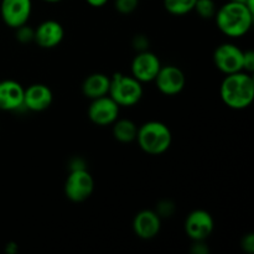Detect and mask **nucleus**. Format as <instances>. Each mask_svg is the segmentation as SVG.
<instances>
[{
  "label": "nucleus",
  "mask_w": 254,
  "mask_h": 254,
  "mask_svg": "<svg viewBox=\"0 0 254 254\" xmlns=\"http://www.w3.org/2000/svg\"><path fill=\"white\" fill-rule=\"evenodd\" d=\"M220 96L223 103L232 109H245L254 99V78L248 72L226 74L220 87Z\"/></svg>",
  "instance_id": "f257e3e1"
},
{
  "label": "nucleus",
  "mask_w": 254,
  "mask_h": 254,
  "mask_svg": "<svg viewBox=\"0 0 254 254\" xmlns=\"http://www.w3.org/2000/svg\"><path fill=\"white\" fill-rule=\"evenodd\" d=\"M216 24L220 31L230 37L245 36L253 25L254 14L243 2L228 1L217 9Z\"/></svg>",
  "instance_id": "f03ea898"
},
{
  "label": "nucleus",
  "mask_w": 254,
  "mask_h": 254,
  "mask_svg": "<svg viewBox=\"0 0 254 254\" xmlns=\"http://www.w3.org/2000/svg\"><path fill=\"white\" fill-rule=\"evenodd\" d=\"M135 140L144 153L149 155H160L170 148L173 135L166 124L150 121L138 128Z\"/></svg>",
  "instance_id": "7ed1b4c3"
},
{
  "label": "nucleus",
  "mask_w": 254,
  "mask_h": 254,
  "mask_svg": "<svg viewBox=\"0 0 254 254\" xmlns=\"http://www.w3.org/2000/svg\"><path fill=\"white\" fill-rule=\"evenodd\" d=\"M108 96L119 107H133L143 97V86L133 76L118 72L111 78Z\"/></svg>",
  "instance_id": "20e7f679"
},
{
  "label": "nucleus",
  "mask_w": 254,
  "mask_h": 254,
  "mask_svg": "<svg viewBox=\"0 0 254 254\" xmlns=\"http://www.w3.org/2000/svg\"><path fill=\"white\" fill-rule=\"evenodd\" d=\"M94 191V179L87 169L71 170L64 183V195L72 202H83Z\"/></svg>",
  "instance_id": "39448f33"
},
{
  "label": "nucleus",
  "mask_w": 254,
  "mask_h": 254,
  "mask_svg": "<svg viewBox=\"0 0 254 254\" xmlns=\"http://www.w3.org/2000/svg\"><path fill=\"white\" fill-rule=\"evenodd\" d=\"M243 52L233 44L220 45L213 52L215 66L225 74L243 71Z\"/></svg>",
  "instance_id": "423d86ee"
},
{
  "label": "nucleus",
  "mask_w": 254,
  "mask_h": 254,
  "mask_svg": "<svg viewBox=\"0 0 254 254\" xmlns=\"http://www.w3.org/2000/svg\"><path fill=\"white\" fill-rule=\"evenodd\" d=\"M31 10V0H1L0 2V15L2 21L12 29L27 24Z\"/></svg>",
  "instance_id": "0eeeda50"
},
{
  "label": "nucleus",
  "mask_w": 254,
  "mask_h": 254,
  "mask_svg": "<svg viewBox=\"0 0 254 254\" xmlns=\"http://www.w3.org/2000/svg\"><path fill=\"white\" fill-rule=\"evenodd\" d=\"M161 68L159 57L150 51H139V54L131 61V76L141 83H148L155 79L156 74Z\"/></svg>",
  "instance_id": "6e6552de"
},
{
  "label": "nucleus",
  "mask_w": 254,
  "mask_h": 254,
  "mask_svg": "<svg viewBox=\"0 0 254 254\" xmlns=\"http://www.w3.org/2000/svg\"><path fill=\"white\" fill-rule=\"evenodd\" d=\"M121 107L107 94L99 98L92 99L88 108V118L96 126H111L118 119Z\"/></svg>",
  "instance_id": "1a4fd4ad"
},
{
  "label": "nucleus",
  "mask_w": 254,
  "mask_h": 254,
  "mask_svg": "<svg viewBox=\"0 0 254 254\" xmlns=\"http://www.w3.org/2000/svg\"><path fill=\"white\" fill-rule=\"evenodd\" d=\"M154 81L161 93L165 96H176L185 88L186 77L180 67L168 64L161 66Z\"/></svg>",
  "instance_id": "9d476101"
},
{
  "label": "nucleus",
  "mask_w": 254,
  "mask_h": 254,
  "mask_svg": "<svg viewBox=\"0 0 254 254\" xmlns=\"http://www.w3.org/2000/svg\"><path fill=\"white\" fill-rule=\"evenodd\" d=\"M215 228L213 218L207 211L193 210L185 220V232L192 241H206Z\"/></svg>",
  "instance_id": "9b49d317"
},
{
  "label": "nucleus",
  "mask_w": 254,
  "mask_h": 254,
  "mask_svg": "<svg viewBox=\"0 0 254 254\" xmlns=\"http://www.w3.org/2000/svg\"><path fill=\"white\" fill-rule=\"evenodd\" d=\"M64 37V26L56 20H46L35 29L34 41L42 49H54L61 44Z\"/></svg>",
  "instance_id": "f8f14e48"
},
{
  "label": "nucleus",
  "mask_w": 254,
  "mask_h": 254,
  "mask_svg": "<svg viewBox=\"0 0 254 254\" xmlns=\"http://www.w3.org/2000/svg\"><path fill=\"white\" fill-rule=\"evenodd\" d=\"M161 228V218L155 211L143 210L135 215L133 220L134 233L141 240H153L159 235Z\"/></svg>",
  "instance_id": "ddd939ff"
},
{
  "label": "nucleus",
  "mask_w": 254,
  "mask_h": 254,
  "mask_svg": "<svg viewBox=\"0 0 254 254\" xmlns=\"http://www.w3.org/2000/svg\"><path fill=\"white\" fill-rule=\"evenodd\" d=\"M54 101V94L49 86L35 83L24 91V108L31 112L46 111Z\"/></svg>",
  "instance_id": "4468645a"
},
{
  "label": "nucleus",
  "mask_w": 254,
  "mask_h": 254,
  "mask_svg": "<svg viewBox=\"0 0 254 254\" xmlns=\"http://www.w3.org/2000/svg\"><path fill=\"white\" fill-rule=\"evenodd\" d=\"M24 87L14 79L0 81V109L11 112L24 107Z\"/></svg>",
  "instance_id": "2eb2a0df"
},
{
  "label": "nucleus",
  "mask_w": 254,
  "mask_h": 254,
  "mask_svg": "<svg viewBox=\"0 0 254 254\" xmlns=\"http://www.w3.org/2000/svg\"><path fill=\"white\" fill-rule=\"evenodd\" d=\"M111 78L104 73H92L82 83V92L88 98L94 99L107 96L109 92Z\"/></svg>",
  "instance_id": "dca6fc26"
},
{
  "label": "nucleus",
  "mask_w": 254,
  "mask_h": 254,
  "mask_svg": "<svg viewBox=\"0 0 254 254\" xmlns=\"http://www.w3.org/2000/svg\"><path fill=\"white\" fill-rule=\"evenodd\" d=\"M138 127L130 119H117L113 123V135L119 143L128 144L136 139Z\"/></svg>",
  "instance_id": "f3484780"
},
{
  "label": "nucleus",
  "mask_w": 254,
  "mask_h": 254,
  "mask_svg": "<svg viewBox=\"0 0 254 254\" xmlns=\"http://www.w3.org/2000/svg\"><path fill=\"white\" fill-rule=\"evenodd\" d=\"M196 0H164L166 11L175 16H181L191 12L195 7Z\"/></svg>",
  "instance_id": "a211bd4d"
},
{
  "label": "nucleus",
  "mask_w": 254,
  "mask_h": 254,
  "mask_svg": "<svg viewBox=\"0 0 254 254\" xmlns=\"http://www.w3.org/2000/svg\"><path fill=\"white\" fill-rule=\"evenodd\" d=\"M193 10L202 19H212V17H215L217 7H216V2L213 0H196Z\"/></svg>",
  "instance_id": "6ab92c4d"
},
{
  "label": "nucleus",
  "mask_w": 254,
  "mask_h": 254,
  "mask_svg": "<svg viewBox=\"0 0 254 254\" xmlns=\"http://www.w3.org/2000/svg\"><path fill=\"white\" fill-rule=\"evenodd\" d=\"M15 30H16V39L19 40V42H21V44H30L31 41H34L35 30L32 27L27 26L25 24L16 27Z\"/></svg>",
  "instance_id": "aec40b11"
},
{
  "label": "nucleus",
  "mask_w": 254,
  "mask_h": 254,
  "mask_svg": "<svg viewBox=\"0 0 254 254\" xmlns=\"http://www.w3.org/2000/svg\"><path fill=\"white\" fill-rule=\"evenodd\" d=\"M114 5H116V9L118 10V12L128 15L131 14L138 7L139 0H116Z\"/></svg>",
  "instance_id": "412c9836"
},
{
  "label": "nucleus",
  "mask_w": 254,
  "mask_h": 254,
  "mask_svg": "<svg viewBox=\"0 0 254 254\" xmlns=\"http://www.w3.org/2000/svg\"><path fill=\"white\" fill-rule=\"evenodd\" d=\"M174 211H175V205H174L171 201L163 200L161 202H159L158 208H156L155 212L158 213L161 218V217H170V216L174 213Z\"/></svg>",
  "instance_id": "4be33fe9"
},
{
  "label": "nucleus",
  "mask_w": 254,
  "mask_h": 254,
  "mask_svg": "<svg viewBox=\"0 0 254 254\" xmlns=\"http://www.w3.org/2000/svg\"><path fill=\"white\" fill-rule=\"evenodd\" d=\"M243 71L248 73H252L254 71V52L252 50L243 52Z\"/></svg>",
  "instance_id": "5701e85b"
},
{
  "label": "nucleus",
  "mask_w": 254,
  "mask_h": 254,
  "mask_svg": "<svg viewBox=\"0 0 254 254\" xmlns=\"http://www.w3.org/2000/svg\"><path fill=\"white\" fill-rule=\"evenodd\" d=\"M241 247L246 253L253 254L254 253V235L252 232L247 233L241 241Z\"/></svg>",
  "instance_id": "b1692460"
},
{
  "label": "nucleus",
  "mask_w": 254,
  "mask_h": 254,
  "mask_svg": "<svg viewBox=\"0 0 254 254\" xmlns=\"http://www.w3.org/2000/svg\"><path fill=\"white\" fill-rule=\"evenodd\" d=\"M191 252L193 254H208V248L206 246L205 241H193Z\"/></svg>",
  "instance_id": "393cba45"
},
{
  "label": "nucleus",
  "mask_w": 254,
  "mask_h": 254,
  "mask_svg": "<svg viewBox=\"0 0 254 254\" xmlns=\"http://www.w3.org/2000/svg\"><path fill=\"white\" fill-rule=\"evenodd\" d=\"M134 47L139 50V51H144L148 47V40L143 35H138V36L134 37Z\"/></svg>",
  "instance_id": "a878e982"
},
{
  "label": "nucleus",
  "mask_w": 254,
  "mask_h": 254,
  "mask_svg": "<svg viewBox=\"0 0 254 254\" xmlns=\"http://www.w3.org/2000/svg\"><path fill=\"white\" fill-rule=\"evenodd\" d=\"M86 1L93 7H102L108 2V0H86Z\"/></svg>",
  "instance_id": "bb28decb"
},
{
  "label": "nucleus",
  "mask_w": 254,
  "mask_h": 254,
  "mask_svg": "<svg viewBox=\"0 0 254 254\" xmlns=\"http://www.w3.org/2000/svg\"><path fill=\"white\" fill-rule=\"evenodd\" d=\"M5 251H6L9 254H15L17 251V247L15 243H9V245L6 246V248H5Z\"/></svg>",
  "instance_id": "cd10ccee"
},
{
  "label": "nucleus",
  "mask_w": 254,
  "mask_h": 254,
  "mask_svg": "<svg viewBox=\"0 0 254 254\" xmlns=\"http://www.w3.org/2000/svg\"><path fill=\"white\" fill-rule=\"evenodd\" d=\"M44 1H46V2H59V1H61V0H44Z\"/></svg>",
  "instance_id": "c85d7f7f"
},
{
  "label": "nucleus",
  "mask_w": 254,
  "mask_h": 254,
  "mask_svg": "<svg viewBox=\"0 0 254 254\" xmlns=\"http://www.w3.org/2000/svg\"><path fill=\"white\" fill-rule=\"evenodd\" d=\"M231 1H237V2H243V4H245V2H246V0H231Z\"/></svg>",
  "instance_id": "c756f323"
}]
</instances>
